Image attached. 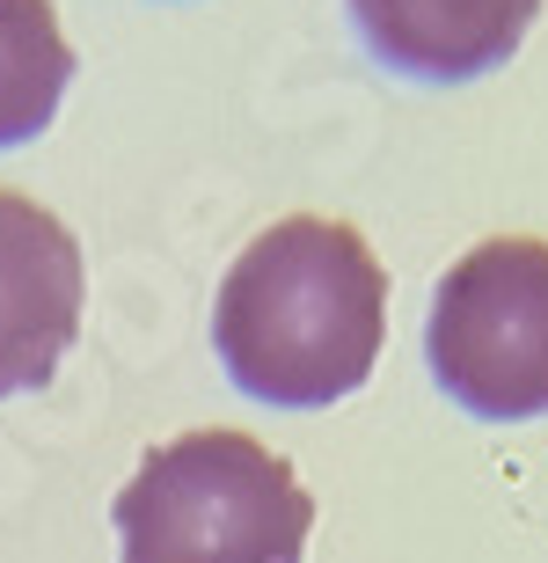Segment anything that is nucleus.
Wrapping results in <instances>:
<instances>
[{
  "label": "nucleus",
  "instance_id": "nucleus-1",
  "mask_svg": "<svg viewBox=\"0 0 548 563\" xmlns=\"http://www.w3.org/2000/svg\"><path fill=\"white\" fill-rule=\"evenodd\" d=\"M388 336V272L344 220H278L234 256L212 308V352L249 402L329 410L359 396Z\"/></svg>",
  "mask_w": 548,
  "mask_h": 563
},
{
  "label": "nucleus",
  "instance_id": "nucleus-2",
  "mask_svg": "<svg viewBox=\"0 0 548 563\" xmlns=\"http://www.w3.org/2000/svg\"><path fill=\"white\" fill-rule=\"evenodd\" d=\"M110 520L118 563H300L315 498L249 432H183L132 468Z\"/></svg>",
  "mask_w": 548,
  "mask_h": 563
},
{
  "label": "nucleus",
  "instance_id": "nucleus-3",
  "mask_svg": "<svg viewBox=\"0 0 548 563\" xmlns=\"http://www.w3.org/2000/svg\"><path fill=\"white\" fill-rule=\"evenodd\" d=\"M424 366L468 418H548V242L497 234L468 250L432 292Z\"/></svg>",
  "mask_w": 548,
  "mask_h": 563
},
{
  "label": "nucleus",
  "instance_id": "nucleus-4",
  "mask_svg": "<svg viewBox=\"0 0 548 563\" xmlns=\"http://www.w3.org/2000/svg\"><path fill=\"white\" fill-rule=\"evenodd\" d=\"M81 242L66 220L0 190V402L30 396L59 374L81 336Z\"/></svg>",
  "mask_w": 548,
  "mask_h": 563
},
{
  "label": "nucleus",
  "instance_id": "nucleus-5",
  "mask_svg": "<svg viewBox=\"0 0 548 563\" xmlns=\"http://www.w3.org/2000/svg\"><path fill=\"white\" fill-rule=\"evenodd\" d=\"M541 0H351L359 37L410 81H483L527 44Z\"/></svg>",
  "mask_w": 548,
  "mask_h": 563
},
{
  "label": "nucleus",
  "instance_id": "nucleus-6",
  "mask_svg": "<svg viewBox=\"0 0 548 563\" xmlns=\"http://www.w3.org/2000/svg\"><path fill=\"white\" fill-rule=\"evenodd\" d=\"M74 44H66L52 0H0V154L30 146L66 103Z\"/></svg>",
  "mask_w": 548,
  "mask_h": 563
}]
</instances>
